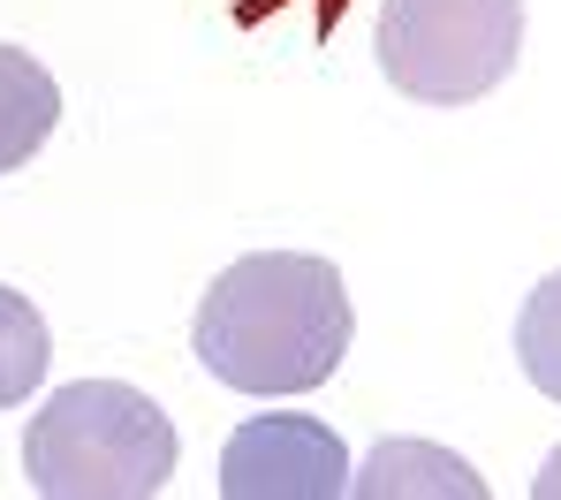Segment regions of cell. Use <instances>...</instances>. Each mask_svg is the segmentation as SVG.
<instances>
[{
	"mask_svg": "<svg viewBox=\"0 0 561 500\" xmlns=\"http://www.w3.org/2000/svg\"><path fill=\"white\" fill-rule=\"evenodd\" d=\"M350 289L334 258L311 251H259L236 258L190 318L205 372L236 395H311L350 357Z\"/></svg>",
	"mask_w": 561,
	"mask_h": 500,
	"instance_id": "1",
	"label": "cell"
},
{
	"mask_svg": "<svg viewBox=\"0 0 561 500\" xmlns=\"http://www.w3.org/2000/svg\"><path fill=\"white\" fill-rule=\"evenodd\" d=\"M23 478L46 500H152L175 478V425L122 380H77L23 425Z\"/></svg>",
	"mask_w": 561,
	"mask_h": 500,
	"instance_id": "2",
	"label": "cell"
},
{
	"mask_svg": "<svg viewBox=\"0 0 561 500\" xmlns=\"http://www.w3.org/2000/svg\"><path fill=\"white\" fill-rule=\"evenodd\" d=\"M524 54V0H387L379 8V77L402 100L470 106L508 84Z\"/></svg>",
	"mask_w": 561,
	"mask_h": 500,
	"instance_id": "3",
	"label": "cell"
},
{
	"mask_svg": "<svg viewBox=\"0 0 561 500\" xmlns=\"http://www.w3.org/2000/svg\"><path fill=\"white\" fill-rule=\"evenodd\" d=\"M220 493L228 500H334L350 493V447L327 417L280 409L251 417L220 447Z\"/></svg>",
	"mask_w": 561,
	"mask_h": 500,
	"instance_id": "4",
	"label": "cell"
},
{
	"mask_svg": "<svg viewBox=\"0 0 561 500\" xmlns=\"http://www.w3.org/2000/svg\"><path fill=\"white\" fill-rule=\"evenodd\" d=\"M350 493H365V500H402V493L485 500V478L470 470L463 455H448V447H425V440H379L373 463H365V470H350Z\"/></svg>",
	"mask_w": 561,
	"mask_h": 500,
	"instance_id": "5",
	"label": "cell"
},
{
	"mask_svg": "<svg viewBox=\"0 0 561 500\" xmlns=\"http://www.w3.org/2000/svg\"><path fill=\"white\" fill-rule=\"evenodd\" d=\"M61 121V84L46 77L38 54L0 46V175H15Z\"/></svg>",
	"mask_w": 561,
	"mask_h": 500,
	"instance_id": "6",
	"label": "cell"
},
{
	"mask_svg": "<svg viewBox=\"0 0 561 500\" xmlns=\"http://www.w3.org/2000/svg\"><path fill=\"white\" fill-rule=\"evenodd\" d=\"M46 364H54V334H46L38 303L15 296V289H0V409H15L23 395H38Z\"/></svg>",
	"mask_w": 561,
	"mask_h": 500,
	"instance_id": "7",
	"label": "cell"
},
{
	"mask_svg": "<svg viewBox=\"0 0 561 500\" xmlns=\"http://www.w3.org/2000/svg\"><path fill=\"white\" fill-rule=\"evenodd\" d=\"M516 357H524V380L547 402H561V274H547L524 311H516Z\"/></svg>",
	"mask_w": 561,
	"mask_h": 500,
	"instance_id": "8",
	"label": "cell"
},
{
	"mask_svg": "<svg viewBox=\"0 0 561 500\" xmlns=\"http://www.w3.org/2000/svg\"><path fill=\"white\" fill-rule=\"evenodd\" d=\"M531 493H539V500H561V447H554V455H547V470L531 478Z\"/></svg>",
	"mask_w": 561,
	"mask_h": 500,
	"instance_id": "9",
	"label": "cell"
}]
</instances>
